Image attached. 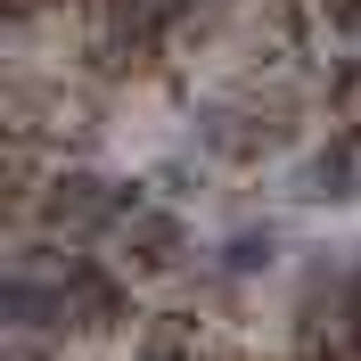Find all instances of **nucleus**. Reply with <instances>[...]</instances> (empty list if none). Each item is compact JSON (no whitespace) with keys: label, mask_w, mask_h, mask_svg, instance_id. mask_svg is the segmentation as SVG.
<instances>
[{"label":"nucleus","mask_w":361,"mask_h":361,"mask_svg":"<svg viewBox=\"0 0 361 361\" xmlns=\"http://www.w3.org/2000/svg\"><path fill=\"white\" fill-rule=\"evenodd\" d=\"M132 214H148L132 180L82 173V164H74V173H58V180L42 189V222H49V230H66V238H82V230H123Z\"/></svg>","instance_id":"f257e3e1"},{"label":"nucleus","mask_w":361,"mask_h":361,"mask_svg":"<svg viewBox=\"0 0 361 361\" xmlns=\"http://www.w3.org/2000/svg\"><path fill=\"white\" fill-rule=\"evenodd\" d=\"M180 255H189V230H180V214H132V222L115 230V271L123 279H164V271H180Z\"/></svg>","instance_id":"f03ea898"},{"label":"nucleus","mask_w":361,"mask_h":361,"mask_svg":"<svg viewBox=\"0 0 361 361\" xmlns=\"http://www.w3.org/2000/svg\"><path fill=\"white\" fill-rule=\"evenodd\" d=\"M361 189V132H337L329 148L304 157V197H353Z\"/></svg>","instance_id":"7ed1b4c3"},{"label":"nucleus","mask_w":361,"mask_h":361,"mask_svg":"<svg viewBox=\"0 0 361 361\" xmlns=\"http://www.w3.org/2000/svg\"><path fill=\"white\" fill-rule=\"evenodd\" d=\"M140 361H197V345H189L180 320H157V329L140 337Z\"/></svg>","instance_id":"20e7f679"},{"label":"nucleus","mask_w":361,"mask_h":361,"mask_svg":"<svg viewBox=\"0 0 361 361\" xmlns=\"http://www.w3.org/2000/svg\"><path fill=\"white\" fill-rule=\"evenodd\" d=\"M271 247H279L271 230H238V238H230V247H222V263L238 271V279H247V271H263V263H271Z\"/></svg>","instance_id":"39448f33"},{"label":"nucleus","mask_w":361,"mask_h":361,"mask_svg":"<svg viewBox=\"0 0 361 361\" xmlns=\"http://www.w3.org/2000/svg\"><path fill=\"white\" fill-rule=\"evenodd\" d=\"M320 17L337 25L345 42H361V0H320Z\"/></svg>","instance_id":"423d86ee"},{"label":"nucleus","mask_w":361,"mask_h":361,"mask_svg":"<svg viewBox=\"0 0 361 361\" xmlns=\"http://www.w3.org/2000/svg\"><path fill=\"white\" fill-rule=\"evenodd\" d=\"M8 361H42V345H33V337H8Z\"/></svg>","instance_id":"0eeeda50"},{"label":"nucleus","mask_w":361,"mask_h":361,"mask_svg":"<svg viewBox=\"0 0 361 361\" xmlns=\"http://www.w3.org/2000/svg\"><path fill=\"white\" fill-rule=\"evenodd\" d=\"M173 8H180V0H173Z\"/></svg>","instance_id":"6e6552de"}]
</instances>
